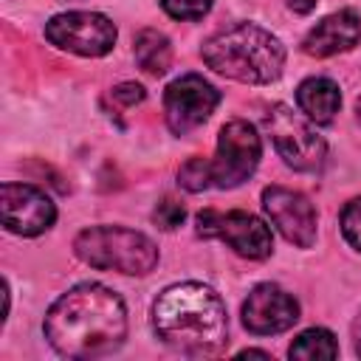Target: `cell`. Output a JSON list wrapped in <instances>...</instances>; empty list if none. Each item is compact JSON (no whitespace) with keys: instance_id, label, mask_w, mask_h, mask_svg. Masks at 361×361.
Wrapping results in <instances>:
<instances>
[{"instance_id":"cell-25","label":"cell","mask_w":361,"mask_h":361,"mask_svg":"<svg viewBox=\"0 0 361 361\" xmlns=\"http://www.w3.org/2000/svg\"><path fill=\"white\" fill-rule=\"evenodd\" d=\"M355 116H358V121H361V96H358V102H355Z\"/></svg>"},{"instance_id":"cell-1","label":"cell","mask_w":361,"mask_h":361,"mask_svg":"<svg viewBox=\"0 0 361 361\" xmlns=\"http://www.w3.org/2000/svg\"><path fill=\"white\" fill-rule=\"evenodd\" d=\"M42 333L65 358H102L127 338L124 299L102 282H79L45 313Z\"/></svg>"},{"instance_id":"cell-24","label":"cell","mask_w":361,"mask_h":361,"mask_svg":"<svg viewBox=\"0 0 361 361\" xmlns=\"http://www.w3.org/2000/svg\"><path fill=\"white\" fill-rule=\"evenodd\" d=\"M237 355H240V358H248V355H257V358H271V353H265V350H240Z\"/></svg>"},{"instance_id":"cell-23","label":"cell","mask_w":361,"mask_h":361,"mask_svg":"<svg viewBox=\"0 0 361 361\" xmlns=\"http://www.w3.org/2000/svg\"><path fill=\"white\" fill-rule=\"evenodd\" d=\"M353 347H355V353L361 355V310H358V316H355V322H353Z\"/></svg>"},{"instance_id":"cell-7","label":"cell","mask_w":361,"mask_h":361,"mask_svg":"<svg viewBox=\"0 0 361 361\" xmlns=\"http://www.w3.org/2000/svg\"><path fill=\"white\" fill-rule=\"evenodd\" d=\"M197 234L209 240H223L234 254L245 259H265L274 251V237L271 228L251 212H217V209H203L197 217Z\"/></svg>"},{"instance_id":"cell-11","label":"cell","mask_w":361,"mask_h":361,"mask_svg":"<svg viewBox=\"0 0 361 361\" xmlns=\"http://www.w3.org/2000/svg\"><path fill=\"white\" fill-rule=\"evenodd\" d=\"M262 212L296 248H310L316 243V209L302 192L288 186H265Z\"/></svg>"},{"instance_id":"cell-14","label":"cell","mask_w":361,"mask_h":361,"mask_svg":"<svg viewBox=\"0 0 361 361\" xmlns=\"http://www.w3.org/2000/svg\"><path fill=\"white\" fill-rule=\"evenodd\" d=\"M296 107L313 124H330L341 107V90L327 76H310L296 87Z\"/></svg>"},{"instance_id":"cell-8","label":"cell","mask_w":361,"mask_h":361,"mask_svg":"<svg viewBox=\"0 0 361 361\" xmlns=\"http://www.w3.org/2000/svg\"><path fill=\"white\" fill-rule=\"evenodd\" d=\"M116 23L99 11H62L45 23V39L79 56H104L116 45Z\"/></svg>"},{"instance_id":"cell-5","label":"cell","mask_w":361,"mask_h":361,"mask_svg":"<svg viewBox=\"0 0 361 361\" xmlns=\"http://www.w3.org/2000/svg\"><path fill=\"white\" fill-rule=\"evenodd\" d=\"M259 158H262L259 133L254 130V124L234 118L220 127L214 158H206L209 183L214 189H234L257 172Z\"/></svg>"},{"instance_id":"cell-21","label":"cell","mask_w":361,"mask_h":361,"mask_svg":"<svg viewBox=\"0 0 361 361\" xmlns=\"http://www.w3.org/2000/svg\"><path fill=\"white\" fill-rule=\"evenodd\" d=\"M113 102H118L121 107H135V104H141L144 102V87L141 85H135V82H121V85H116L113 87Z\"/></svg>"},{"instance_id":"cell-3","label":"cell","mask_w":361,"mask_h":361,"mask_svg":"<svg viewBox=\"0 0 361 361\" xmlns=\"http://www.w3.org/2000/svg\"><path fill=\"white\" fill-rule=\"evenodd\" d=\"M203 62L228 79L268 85L282 76L285 45L257 23H234L212 34L200 48Z\"/></svg>"},{"instance_id":"cell-2","label":"cell","mask_w":361,"mask_h":361,"mask_svg":"<svg viewBox=\"0 0 361 361\" xmlns=\"http://www.w3.org/2000/svg\"><path fill=\"white\" fill-rule=\"evenodd\" d=\"M152 330L180 355H214L228 341L226 305L203 282H175L152 302Z\"/></svg>"},{"instance_id":"cell-19","label":"cell","mask_w":361,"mask_h":361,"mask_svg":"<svg viewBox=\"0 0 361 361\" xmlns=\"http://www.w3.org/2000/svg\"><path fill=\"white\" fill-rule=\"evenodd\" d=\"M341 234L355 251H361V197H353L341 209Z\"/></svg>"},{"instance_id":"cell-16","label":"cell","mask_w":361,"mask_h":361,"mask_svg":"<svg viewBox=\"0 0 361 361\" xmlns=\"http://www.w3.org/2000/svg\"><path fill=\"white\" fill-rule=\"evenodd\" d=\"M288 355L299 358V361H330L338 355V344H336V336L330 330L310 327L293 338V344L288 347Z\"/></svg>"},{"instance_id":"cell-10","label":"cell","mask_w":361,"mask_h":361,"mask_svg":"<svg viewBox=\"0 0 361 361\" xmlns=\"http://www.w3.org/2000/svg\"><path fill=\"white\" fill-rule=\"evenodd\" d=\"M0 209H3L6 231L20 234V237H37V234L48 231L56 220L54 200L31 183L6 180L0 186Z\"/></svg>"},{"instance_id":"cell-6","label":"cell","mask_w":361,"mask_h":361,"mask_svg":"<svg viewBox=\"0 0 361 361\" xmlns=\"http://www.w3.org/2000/svg\"><path fill=\"white\" fill-rule=\"evenodd\" d=\"M265 127L279 158L296 172H319L327 158L324 138L313 130L310 118H302L288 104H271L265 113Z\"/></svg>"},{"instance_id":"cell-15","label":"cell","mask_w":361,"mask_h":361,"mask_svg":"<svg viewBox=\"0 0 361 361\" xmlns=\"http://www.w3.org/2000/svg\"><path fill=\"white\" fill-rule=\"evenodd\" d=\"M133 54H135V62L144 73L149 76H161L169 71L172 65V45H169V37L161 34L158 28H141L135 34V42H133Z\"/></svg>"},{"instance_id":"cell-12","label":"cell","mask_w":361,"mask_h":361,"mask_svg":"<svg viewBox=\"0 0 361 361\" xmlns=\"http://www.w3.org/2000/svg\"><path fill=\"white\" fill-rule=\"evenodd\" d=\"M299 322V302L293 293L274 282H262L251 288L248 299L243 302V324L254 336H276L290 330Z\"/></svg>"},{"instance_id":"cell-18","label":"cell","mask_w":361,"mask_h":361,"mask_svg":"<svg viewBox=\"0 0 361 361\" xmlns=\"http://www.w3.org/2000/svg\"><path fill=\"white\" fill-rule=\"evenodd\" d=\"M161 8L172 20H203L212 11V0H161Z\"/></svg>"},{"instance_id":"cell-20","label":"cell","mask_w":361,"mask_h":361,"mask_svg":"<svg viewBox=\"0 0 361 361\" xmlns=\"http://www.w3.org/2000/svg\"><path fill=\"white\" fill-rule=\"evenodd\" d=\"M152 220L158 223V228H164V231H172V228H178V226L186 220V209H183V203H178V200H172V197H164V200L155 206V212H152Z\"/></svg>"},{"instance_id":"cell-22","label":"cell","mask_w":361,"mask_h":361,"mask_svg":"<svg viewBox=\"0 0 361 361\" xmlns=\"http://www.w3.org/2000/svg\"><path fill=\"white\" fill-rule=\"evenodd\" d=\"M288 8H293L296 14H310L316 8V0H285Z\"/></svg>"},{"instance_id":"cell-4","label":"cell","mask_w":361,"mask_h":361,"mask_svg":"<svg viewBox=\"0 0 361 361\" xmlns=\"http://www.w3.org/2000/svg\"><path fill=\"white\" fill-rule=\"evenodd\" d=\"M76 257L99 271H118L127 276H144L158 265V245L124 226H90L73 240Z\"/></svg>"},{"instance_id":"cell-9","label":"cell","mask_w":361,"mask_h":361,"mask_svg":"<svg viewBox=\"0 0 361 361\" xmlns=\"http://www.w3.org/2000/svg\"><path fill=\"white\" fill-rule=\"evenodd\" d=\"M220 104V90L197 76V73H183L178 79H172L164 90V118L166 127L175 135H186L195 127H200L214 107Z\"/></svg>"},{"instance_id":"cell-13","label":"cell","mask_w":361,"mask_h":361,"mask_svg":"<svg viewBox=\"0 0 361 361\" xmlns=\"http://www.w3.org/2000/svg\"><path fill=\"white\" fill-rule=\"evenodd\" d=\"M361 39V17L353 8H341L327 14L324 20H319L302 39V51L307 56L324 59V56H336L344 54L350 48H355V42Z\"/></svg>"},{"instance_id":"cell-17","label":"cell","mask_w":361,"mask_h":361,"mask_svg":"<svg viewBox=\"0 0 361 361\" xmlns=\"http://www.w3.org/2000/svg\"><path fill=\"white\" fill-rule=\"evenodd\" d=\"M178 183L186 192H203L209 189V169H206V158H189L180 169H178Z\"/></svg>"}]
</instances>
